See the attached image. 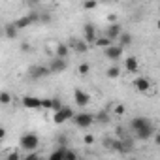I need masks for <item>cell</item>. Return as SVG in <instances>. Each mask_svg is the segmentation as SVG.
Returning a JSON list of instances; mask_svg holds the SVG:
<instances>
[{
    "instance_id": "obj_21",
    "label": "cell",
    "mask_w": 160,
    "mask_h": 160,
    "mask_svg": "<svg viewBox=\"0 0 160 160\" xmlns=\"http://www.w3.org/2000/svg\"><path fill=\"white\" fill-rule=\"evenodd\" d=\"M4 30H6V36H8L10 40H15V38H17V34H19V30L13 27V23L6 25V28H4Z\"/></svg>"
},
{
    "instance_id": "obj_6",
    "label": "cell",
    "mask_w": 160,
    "mask_h": 160,
    "mask_svg": "<svg viewBox=\"0 0 160 160\" xmlns=\"http://www.w3.org/2000/svg\"><path fill=\"white\" fill-rule=\"evenodd\" d=\"M154 134H156V126L151 122V124L143 126L141 130H138V132H136V138H138V139H141V141H147V139H151Z\"/></svg>"
},
{
    "instance_id": "obj_5",
    "label": "cell",
    "mask_w": 160,
    "mask_h": 160,
    "mask_svg": "<svg viewBox=\"0 0 160 160\" xmlns=\"http://www.w3.org/2000/svg\"><path fill=\"white\" fill-rule=\"evenodd\" d=\"M38 17H36V13H28V15H23V17H19L15 23H13V27L17 28V30H25L27 27H30L34 21H36Z\"/></svg>"
},
{
    "instance_id": "obj_3",
    "label": "cell",
    "mask_w": 160,
    "mask_h": 160,
    "mask_svg": "<svg viewBox=\"0 0 160 160\" xmlns=\"http://www.w3.org/2000/svg\"><path fill=\"white\" fill-rule=\"evenodd\" d=\"M73 122H75V126L77 128H89L92 122H94V115H91V113H85V111H81V113H77V115H73V119H72Z\"/></svg>"
},
{
    "instance_id": "obj_14",
    "label": "cell",
    "mask_w": 160,
    "mask_h": 160,
    "mask_svg": "<svg viewBox=\"0 0 160 160\" xmlns=\"http://www.w3.org/2000/svg\"><path fill=\"white\" fill-rule=\"evenodd\" d=\"M23 106L28 108V109H40L42 108V98H36V96H23Z\"/></svg>"
},
{
    "instance_id": "obj_18",
    "label": "cell",
    "mask_w": 160,
    "mask_h": 160,
    "mask_svg": "<svg viewBox=\"0 0 160 160\" xmlns=\"http://www.w3.org/2000/svg\"><path fill=\"white\" fill-rule=\"evenodd\" d=\"M117 40H119V42H117V45H121V47L124 49L126 45H130V43L134 42V36H132L130 32H121V36H119Z\"/></svg>"
},
{
    "instance_id": "obj_11",
    "label": "cell",
    "mask_w": 160,
    "mask_h": 160,
    "mask_svg": "<svg viewBox=\"0 0 160 160\" xmlns=\"http://www.w3.org/2000/svg\"><path fill=\"white\" fill-rule=\"evenodd\" d=\"M121 32H122V27H121L119 23H113V25H109V27L106 28V34H104V36H106V38H109V40L115 43V40L121 36Z\"/></svg>"
},
{
    "instance_id": "obj_17",
    "label": "cell",
    "mask_w": 160,
    "mask_h": 160,
    "mask_svg": "<svg viewBox=\"0 0 160 160\" xmlns=\"http://www.w3.org/2000/svg\"><path fill=\"white\" fill-rule=\"evenodd\" d=\"M124 68H126L130 73H136V72L139 70V62H138V58H136V57H128V58L124 60Z\"/></svg>"
},
{
    "instance_id": "obj_31",
    "label": "cell",
    "mask_w": 160,
    "mask_h": 160,
    "mask_svg": "<svg viewBox=\"0 0 160 160\" xmlns=\"http://www.w3.org/2000/svg\"><path fill=\"white\" fill-rule=\"evenodd\" d=\"M83 141H85L87 145H92V143H94V136H92V134H87V136L83 138Z\"/></svg>"
},
{
    "instance_id": "obj_30",
    "label": "cell",
    "mask_w": 160,
    "mask_h": 160,
    "mask_svg": "<svg viewBox=\"0 0 160 160\" xmlns=\"http://www.w3.org/2000/svg\"><path fill=\"white\" fill-rule=\"evenodd\" d=\"M6 160H21V154H19L17 151H12V152L6 156Z\"/></svg>"
},
{
    "instance_id": "obj_34",
    "label": "cell",
    "mask_w": 160,
    "mask_h": 160,
    "mask_svg": "<svg viewBox=\"0 0 160 160\" xmlns=\"http://www.w3.org/2000/svg\"><path fill=\"white\" fill-rule=\"evenodd\" d=\"M4 138H6V128L0 126V139H4Z\"/></svg>"
},
{
    "instance_id": "obj_29",
    "label": "cell",
    "mask_w": 160,
    "mask_h": 160,
    "mask_svg": "<svg viewBox=\"0 0 160 160\" xmlns=\"http://www.w3.org/2000/svg\"><path fill=\"white\" fill-rule=\"evenodd\" d=\"M96 6H98V2H94V0H91V2H83V4H81L83 10H94Z\"/></svg>"
},
{
    "instance_id": "obj_10",
    "label": "cell",
    "mask_w": 160,
    "mask_h": 160,
    "mask_svg": "<svg viewBox=\"0 0 160 160\" xmlns=\"http://www.w3.org/2000/svg\"><path fill=\"white\" fill-rule=\"evenodd\" d=\"M104 53H106V57L109 58V60H119L121 57H122V47L121 45H117V43H113V45H109L108 49H104Z\"/></svg>"
},
{
    "instance_id": "obj_24",
    "label": "cell",
    "mask_w": 160,
    "mask_h": 160,
    "mask_svg": "<svg viewBox=\"0 0 160 160\" xmlns=\"http://www.w3.org/2000/svg\"><path fill=\"white\" fill-rule=\"evenodd\" d=\"M94 121H98V122H102V124H108V122L111 121V117H109L108 111H100V113L94 117Z\"/></svg>"
},
{
    "instance_id": "obj_12",
    "label": "cell",
    "mask_w": 160,
    "mask_h": 160,
    "mask_svg": "<svg viewBox=\"0 0 160 160\" xmlns=\"http://www.w3.org/2000/svg\"><path fill=\"white\" fill-rule=\"evenodd\" d=\"M83 30H85V43L89 45V43H94V40H96V27L92 25V23H85V27H83Z\"/></svg>"
},
{
    "instance_id": "obj_9",
    "label": "cell",
    "mask_w": 160,
    "mask_h": 160,
    "mask_svg": "<svg viewBox=\"0 0 160 160\" xmlns=\"http://www.w3.org/2000/svg\"><path fill=\"white\" fill-rule=\"evenodd\" d=\"M134 87H136L138 92H149L151 87H152V83H151V79H149V77L141 75V77H138L136 81H134Z\"/></svg>"
},
{
    "instance_id": "obj_19",
    "label": "cell",
    "mask_w": 160,
    "mask_h": 160,
    "mask_svg": "<svg viewBox=\"0 0 160 160\" xmlns=\"http://www.w3.org/2000/svg\"><path fill=\"white\" fill-rule=\"evenodd\" d=\"M94 43H96L98 47H102V49H108L109 45H113V42H111L109 38H106V36H96Z\"/></svg>"
},
{
    "instance_id": "obj_25",
    "label": "cell",
    "mask_w": 160,
    "mask_h": 160,
    "mask_svg": "<svg viewBox=\"0 0 160 160\" xmlns=\"http://www.w3.org/2000/svg\"><path fill=\"white\" fill-rule=\"evenodd\" d=\"M21 160H43V156H42V152L34 151V152H27L25 156H21Z\"/></svg>"
},
{
    "instance_id": "obj_16",
    "label": "cell",
    "mask_w": 160,
    "mask_h": 160,
    "mask_svg": "<svg viewBox=\"0 0 160 160\" xmlns=\"http://www.w3.org/2000/svg\"><path fill=\"white\" fill-rule=\"evenodd\" d=\"M70 55V47H68V43H57V51H55V57L57 58H62V60H66V57Z\"/></svg>"
},
{
    "instance_id": "obj_22",
    "label": "cell",
    "mask_w": 160,
    "mask_h": 160,
    "mask_svg": "<svg viewBox=\"0 0 160 160\" xmlns=\"http://www.w3.org/2000/svg\"><path fill=\"white\" fill-rule=\"evenodd\" d=\"M106 75H108L109 79H117V77L121 75V68L113 64V66H109V68H108V72H106Z\"/></svg>"
},
{
    "instance_id": "obj_13",
    "label": "cell",
    "mask_w": 160,
    "mask_h": 160,
    "mask_svg": "<svg viewBox=\"0 0 160 160\" xmlns=\"http://www.w3.org/2000/svg\"><path fill=\"white\" fill-rule=\"evenodd\" d=\"M151 122H152V121H151L149 117H141V115H139V117H134V119L130 121V128H132L134 132H138V130H141L143 126H147V124H151Z\"/></svg>"
},
{
    "instance_id": "obj_37",
    "label": "cell",
    "mask_w": 160,
    "mask_h": 160,
    "mask_svg": "<svg viewBox=\"0 0 160 160\" xmlns=\"http://www.w3.org/2000/svg\"><path fill=\"white\" fill-rule=\"evenodd\" d=\"M128 160H138V158H128Z\"/></svg>"
},
{
    "instance_id": "obj_36",
    "label": "cell",
    "mask_w": 160,
    "mask_h": 160,
    "mask_svg": "<svg viewBox=\"0 0 160 160\" xmlns=\"http://www.w3.org/2000/svg\"><path fill=\"white\" fill-rule=\"evenodd\" d=\"M154 143L160 145V136H158V134H154Z\"/></svg>"
},
{
    "instance_id": "obj_23",
    "label": "cell",
    "mask_w": 160,
    "mask_h": 160,
    "mask_svg": "<svg viewBox=\"0 0 160 160\" xmlns=\"http://www.w3.org/2000/svg\"><path fill=\"white\" fill-rule=\"evenodd\" d=\"M12 104V94L8 91H2L0 92V106H10Z\"/></svg>"
},
{
    "instance_id": "obj_15",
    "label": "cell",
    "mask_w": 160,
    "mask_h": 160,
    "mask_svg": "<svg viewBox=\"0 0 160 160\" xmlns=\"http://www.w3.org/2000/svg\"><path fill=\"white\" fill-rule=\"evenodd\" d=\"M68 47L73 49V51H77V53H87V51H89V45H87L83 40H73L72 43H68Z\"/></svg>"
},
{
    "instance_id": "obj_27",
    "label": "cell",
    "mask_w": 160,
    "mask_h": 160,
    "mask_svg": "<svg viewBox=\"0 0 160 160\" xmlns=\"http://www.w3.org/2000/svg\"><path fill=\"white\" fill-rule=\"evenodd\" d=\"M60 108H62L60 98H51V108H49V109H53V113H55V111H58Z\"/></svg>"
},
{
    "instance_id": "obj_8",
    "label": "cell",
    "mask_w": 160,
    "mask_h": 160,
    "mask_svg": "<svg viewBox=\"0 0 160 160\" xmlns=\"http://www.w3.org/2000/svg\"><path fill=\"white\" fill-rule=\"evenodd\" d=\"M47 68H49V72L51 73H60V72H64L66 68H68V62L66 60H62V58H53V60H49V64H47Z\"/></svg>"
},
{
    "instance_id": "obj_7",
    "label": "cell",
    "mask_w": 160,
    "mask_h": 160,
    "mask_svg": "<svg viewBox=\"0 0 160 160\" xmlns=\"http://www.w3.org/2000/svg\"><path fill=\"white\" fill-rule=\"evenodd\" d=\"M73 100H75V104H77L79 108H85V106L91 104V96H89L83 89H75V91H73Z\"/></svg>"
},
{
    "instance_id": "obj_20",
    "label": "cell",
    "mask_w": 160,
    "mask_h": 160,
    "mask_svg": "<svg viewBox=\"0 0 160 160\" xmlns=\"http://www.w3.org/2000/svg\"><path fill=\"white\" fill-rule=\"evenodd\" d=\"M64 151H66V147H57V149L49 154L47 160H64Z\"/></svg>"
},
{
    "instance_id": "obj_4",
    "label": "cell",
    "mask_w": 160,
    "mask_h": 160,
    "mask_svg": "<svg viewBox=\"0 0 160 160\" xmlns=\"http://www.w3.org/2000/svg\"><path fill=\"white\" fill-rule=\"evenodd\" d=\"M28 75L32 79H43V77H49L51 72H49V68L45 64H34V66L28 68Z\"/></svg>"
},
{
    "instance_id": "obj_1",
    "label": "cell",
    "mask_w": 160,
    "mask_h": 160,
    "mask_svg": "<svg viewBox=\"0 0 160 160\" xmlns=\"http://www.w3.org/2000/svg\"><path fill=\"white\" fill-rule=\"evenodd\" d=\"M19 145H21L23 151H27V152H34V151L40 147V138H38L34 132H27V134L21 136Z\"/></svg>"
},
{
    "instance_id": "obj_32",
    "label": "cell",
    "mask_w": 160,
    "mask_h": 160,
    "mask_svg": "<svg viewBox=\"0 0 160 160\" xmlns=\"http://www.w3.org/2000/svg\"><path fill=\"white\" fill-rule=\"evenodd\" d=\"M115 113H117V115H122V113H124V106H122V104H117V106H115Z\"/></svg>"
},
{
    "instance_id": "obj_28",
    "label": "cell",
    "mask_w": 160,
    "mask_h": 160,
    "mask_svg": "<svg viewBox=\"0 0 160 160\" xmlns=\"http://www.w3.org/2000/svg\"><path fill=\"white\" fill-rule=\"evenodd\" d=\"M77 72H79V73H81V75H87V73L91 72V66H89L87 62H81V64H79V66H77Z\"/></svg>"
},
{
    "instance_id": "obj_2",
    "label": "cell",
    "mask_w": 160,
    "mask_h": 160,
    "mask_svg": "<svg viewBox=\"0 0 160 160\" xmlns=\"http://www.w3.org/2000/svg\"><path fill=\"white\" fill-rule=\"evenodd\" d=\"M73 115H75V113H73V109H72V108L62 106L58 111H55V113H53V122H55V124H64L66 121H72V119H73Z\"/></svg>"
},
{
    "instance_id": "obj_33",
    "label": "cell",
    "mask_w": 160,
    "mask_h": 160,
    "mask_svg": "<svg viewBox=\"0 0 160 160\" xmlns=\"http://www.w3.org/2000/svg\"><path fill=\"white\" fill-rule=\"evenodd\" d=\"M108 19H109V25H113V23H117V15H115V13H111V15H109Z\"/></svg>"
},
{
    "instance_id": "obj_26",
    "label": "cell",
    "mask_w": 160,
    "mask_h": 160,
    "mask_svg": "<svg viewBox=\"0 0 160 160\" xmlns=\"http://www.w3.org/2000/svg\"><path fill=\"white\" fill-rule=\"evenodd\" d=\"M64 160H77L75 151H73V149H70V147H66V151H64Z\"/></svg>"
},
{
    "instance_id": "obj_35",
    "label": "cell",
    "mask_w": 160,
    "mask_h": 160,
    "mask_svg": "<svg viewBox=\"0 0 160 160\" xmlns=\"http://www.w3.org/2000/svg\"><path fill=\"white\" fill-rule=\"evenodd\" d=\"M21 51H30V45H28V43H23V45H21Z\"/></svg>"
}]
</instances>
